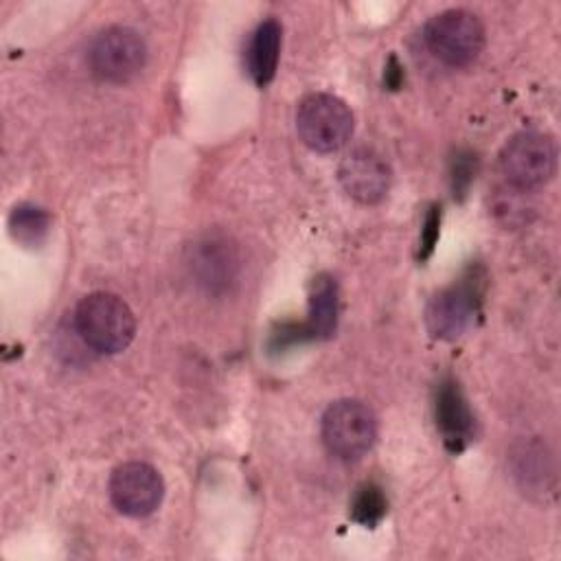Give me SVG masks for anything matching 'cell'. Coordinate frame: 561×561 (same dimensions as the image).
Returning <instances> with one entry per match:
<instances>
[{
	"label": "cell",
	"mask_w": 561,
	"mask_h": 561,
	"mask_svg": "<svg viewBox=\"0 0 561 561\" xmlns=\"http://www.w3.org/2000/svg\"><path fill=\"white\" fill-rule=\"evenodd\" d=\"M296 129L309 149L318 153H333L351 140L355 118L340 96L313 92L307 94L296 110Z\"/></svg>",
	"instance_id": "3957f363"
},
{
	"label": "cell",
	"mask_w": 561,
	"mask_h": 561,
	"mask_svg": "<svg viewBox=\"0 0 561 561\" xmlns=\"http://www.w3.org/2000/svg\"><path fill=\"white\" fill-rule=\"evenodd\" d=\"M337 324V283L329 274H320L309 291V318L305 320L311 340L331 337Z\"/></svg>",
	"instance_id": "4fadbf2b"
},
{
	"label": "cell",
	"mask_w": 561,
	"mask_h": 561,
	"mask_svg": "<svg viewBox=\"0 0 561 561\" xmlns=\"http://www.w3.org/2000/svg\"><path fill=\"white\" fill-rule=\"evenodd\" d=\"M186 265L204 291L221 296L237 283L241 270L239 248L226 232L208 230L188 245Z\"/></svg>",
	"instance_id": "ba28073f"
},
{
	"label": "cell",
	"mask_w": 561,
	"mask_h": 561,
	"mask_svg": "<svg viewBox=\"0 0 561 561\" xmlns=\"http://www.w3.org/2000/svg\"><path fill=\"white\" fill-rule=\"evenodd\" d=\"M500 169L515 191L541 188L557 171V145L548 134L519 131L502 147Z\"/></svg>",
	"instance_id": "5b68a950"
},
{
	"label": "cell",
	"mask_w": 561,
	"mask_h": 561,
	"mask_svg": "<svg viewBox=\"0 0 561 561\" xmlns=\"http://www.w3.org/2000/svg\"><path fill=\"white\" fill-rule=\"evenodd\" d=\"M438 230H440V206H430L427 215H425V221H423V228H421V241H419V259L425 261L436 241H438Z\"/></svg>",
	"instance_id": "e0dca14e"
},
{
	"label": "cell",
	"mask_w": 561,
	"mask_h": 561,
	"mask_svg": "<svg viewBox=\"0 0 561 561\" xmlns=\"http://www.w3.org/2000/svg\"><path fill=\"white\" fill-rule=\"evenodd\" d=\"M322 440L340 460H359L377 438L375 412L357 399H340L322 414Z\"/></svg>",
	"instance_id": "8992f818"
},
{
	"label": "cell",
	"mask_w": 561,
	"mask_h": 561,
	"mask_svg": "<svg viewBox=\"0 0 561 561\" xmlns=\"http://www.w3.org/2000/svg\"><path fill=\"white\" fill-rule=\"evenodd\" d=\"M434 419H436V430L440 432V438L451 454H460L473 440V434H476L473 412L467 403V397L460 383L454 377H443L436 386Z\"/></svg>",
	"instance_id": "8fae6325"
},
{
	"label": "cell",
	"mask_w": 561,
	"mask_h": 561,
	"mask_svg": "<svg viewBox=\"0 0 561 561\" xmlns=\"http://www.w3.org/2000/svg\"><path fill=\"white\" fill-rule=\"evenodd\" d=\"M75 329L92 351L114 355L131 344L136 318L127 302L116 294L94 291L79 300L75 309Z\"/></svg>",
	"instance_id": "6da1fadb"
},
{
	"label": "cell",
	"mask_w": 561,
	"mask_h": 561,
	"mask_svg": "<svg viewBox=\"0 0 561 561\" xmlns=\"http://www.w3.org/2000/svg\"><path fill=\"white\" fill-rule=\"evenodd\" d=\"M162 495H164L162 476L147 462H140V460L123 462L110 476L112 504L129 517L151 515L160 506Z\"/></svg>",
	"instance_id": "9c48e42d"
},
{
	"label": "cell",
	"mask_w": 561,
	"mask_h": 561,
	"mask_svg": "<svg viewBox=\"0 0 561 561\" xmlns=\"http://www.w3.org/2000/svg\"><path fill=\"white\" fill-rule=\"evenodd\" d=\"M484 296V272L469 267L458 280L436 291L425 307L427 331L438 340H458L480 313Z\"/></svg>",
	"instance_id": "7a4b0ae2"
},
{
	"label": "cell",
	"mask_w": 561,
	"mask_h": 561,
	"mask_svg": "<svg viewBox=\"0 0 561 561\" xmlns=\"http://www.w3.org/2000/svg\"><path fill=\"white\" fill-rule=\"evenodd\" d=\"M390 167L373 149H353L337 169V180L342 188L359 204H377L386 197L390 188Z\"/></svg>",
	"instance_id": "30bf717a"
},
{
	"label": "cell",
	"mask_w": 561,
	"mask_h": 561,
	"mask_svg": "<svg viewBox=\"0 0 561 561\" xmlns=\"http://www.w3.org/2000/svg\"><path fill=\"white\" fill-rule=\"evenodd\" d=\"M388 511V500L383 495V489L375 482H364L355 489V495L351 500V517L353 522L362 526H377Z\"/></svg>",
	"instance_id": "9a60e30c"
},
{
	"label": "cell",
	"mask_w": 561,
	"mask_h": 561,
	"mask_svg": "<svg viewBox=\"0 0 561 561\" xmlns=\"http://www.w3.org/2000/svg\"><path fill=\"white\" fill-rule=\"evenodd\" d=\"M476 173V156L471 151H456L451 158V188L454 195H465Z\"/></svg>",
	"instance_id": "2e32d148"
},
{
	"label": "cell",
	"mask_w": 561,
	"mask_h": 561,
	"mask_svg": "<svg viewBox=\"0 0 561 561\" xmlns=\"http://www.w3.org/2000/svg\"><path fill=\"white\" fill-rule=\"evenodd\" d=\"M280 42H283V26L274 18L263 20L252 33V39L248 46V70L259 88L267 85L276 75Z\"/></svg>",
	"instance_id": "7c38bea8"
},
{
	"label": "cell",
	"mask_w": 561,
	"mask_h": 561,
	"mask_svg": "<svg viewBox=\"0 0 561 561\" xmlns=\"http://www.w3.org/2000/svg\"><path fill=\"white\" fill-rule=\"evenodd\" d=\"M401 81H403V66L399 64V59L394 55H390V59L386 64V72H383V83L390 90H399Z\"/></svg>",
	"instance_id": "ac0fdd59"
},
{
	"label": "cell",
	"mask_w": 561,
	"mask_h": 561,
	"mask_svg": "<svg viewBox=\"0 0 561 561\" xmlns=\"http://www.w3.org/2000/svg\"><path fill=\"white\" fill-rule=\"evenodd\" d=\"M50 228V217L33 204H18L9 215V232L22 245H39Z\"/></svg>",
	"instance_id": "5bb4252c"
},
{
	"label": "cell",
	"mask_w": 561,
	"mask_h": 561,
	"mask_svg": "<svg viewBox=\"0 0 561 561\" xmlns=\"http://www.w3.org/2000/svg\"><path fill=\"white\" fill-rule=\"evenodd\" d=\"M147 61V46L138 31L114 24L99 31L88 48V64L94 77L107 83L131 81Z\"/></svg>",
	"instance_id": "52a82bcc"
},
{
	"label": "cell",
	"mask_w": 561,
	"mask_h": 561,
	"mask_svg": "<svg viewBox=\"0 0 561 561\" xmlns=\"http://www.w3.org/2000/svg\"><path fill=\"white\" fill-rule=\"evenodd\" d=\"M427 48L447 66H469L484 48V26L467 9H447L432 15L423 28Z\"/></svg>",
	"instance_id": "277c9868"
}]
</instances>
